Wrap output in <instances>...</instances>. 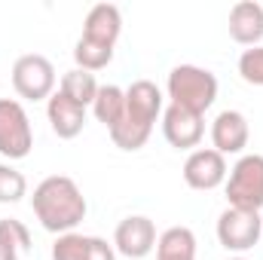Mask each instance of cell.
<instances>
[{"instance_id": "9", "label": "cell", "mask_w": 263, "mask_h": 260, "mask_svg": "<svg viewBox=\"0 0 263 260\" xmlns=\"http://www.w3.org/2000/svg\"><path fill=\"white\" fill-rule=\"evenodd\" d=\"M248 138H251V129H248V120L245 114L239 110H220L211 123V144L220 156H230V153H242L248 147Z\"/></svg>"}, {"instance_id": "21", "label": "cell", "mask_w": 263, "mask_h": 260, "mask_svg": "<svg viewBox=\"0 0 263 260\" xmlns=\"http://www.w3.org/2000/svg\"><path fill=\"white\" fill-rule=\"evenodd\" d=\"M86 251H89V236L65 233L52 245V260H86Z\"/></svg>"}, {"instance_id": "11", "label": "cell", "mask_w": 263, "mask_h": 260, "mask_svg": "<svg viewBox=\"0 0 263 260\" xmlns=\"http://www.w3.org/2000/svg\"><path fill=\"white\" fill-rule=\"evenodd\" d=\"M162 135H165V141H168L172 147H178V150H190V147H196L199 141H202V135H205V123H202L199 114L172 104V107L162 114Z\"/></svg>"}, {"instance_id": "8", "label": "cell", "mask_w": 263, "mask_h": 260, "mask_svg": "<svg viewBox=\"0 0 263 260\" xmlns=\"http://www.w3.org/2000/svg\"><path fill=\"white\" fill-rule=\"evenodd\" d=\"M184 181L193 190H214L227 181V159L214 147L193 150L184 162Z\"/></svg>"}, {"instance_id": "14", "label": "cell", "mask_w": 263, "mask_h": 260, "mask_svg": "<svg viewBox=\"0 0 263 260\" xmlns=\"http://www.w3.org/2000/svg\"><path fill=\"white\" fill-rule=\"evenodd\" d=\"M46 117H49L52 132H55L59 138H65V141L77 138V135L83 132V126H86V107L77 104V101H70L62 92L49 95V101H46Z\"/></svg>"}, {"instance_id": "13", "label": "cell", "mask_w": 263, "mask_h": 260, "mask_svg": "<svg viewBox=\"0 0 263 260\" xmlns=\"http://www.w3.org/2000/svg\"><path fill=\"white\" fill-rule=\"evenodd\" d=\"M230 37L242 46H260L263 40V6L254 0H239L230 9Z\"/></svg>"}, {"instance_id": "17", "label": "cell", "mask_w": 263, "mask_h": 260, "mask_svg": "<svg viewBox=\"0 0 263 260\" xmlns=\"http://www.w3.org/2000/svg\"><path fill=\"white\" fill-rule=\"evenodd\" d=\"M92 110H95V120L104 123L107 129H114L123 114H126V89L120 86H101L95 101H92Z\"/></svg>"}, {"instance_id": "22", "label": "cell", "mask_w": 263, "mask_h": 260, "mask_svg": "<svg viewBox=\"0 0 263 260\" xmlns=\"http://www.w3.org/2000/svg\"><path fill=\"white\" fill-rule=\"evenodd\" d=\"M239 73L248 86H263V46H251L239 55Z\"/></svg>"}, {"instance_id": "4", "label": "cell", "mask_w": 263, "mask_h": 260, "mask_svg": "<svg viewBox=\"0 0 263 260\" xmlns=\"http://www.w3.org/2000/svg\"><path fill=\"white\" fill-rule=\"evenodd\" d=\"M12 89L28 101H43V98L49 101V95L55 89L52 62L46 55H37V52L15 59V65H12Z\"/></svg>"}, {"instance_id": "6", "label": "cell", "mask_w": 263, "mask_h": 260, "mask_svg": "<svg viewBox=\"0 0 263 260\" xmlns=\"http://www.w3.org/2000/svg\"><path fill=\"white\" fill-rule=\"evenodd\" d=\"M263 220L260 211H242V208H227L217 217V242L227 251H251L260 242Z\"/></svg>"}, {"instance_id": "3", "label": "cell", "mask_w": 263, "mask_h": 260, "mask_svg": "<svg viewBox=\"0 0 263 260\" xmlns=\"http://www.w3.org/2000/svg\"><path fill=\"white\" fill-rule=\"evenodd\" d=\"M227 199L230 208L242 211H260L263 208V156L245 153L227 178Z\"/></svg>"}, {"instance_id": "7", "label": "cell", "mask_w": 263, "mask_h": 260, "mask_svg": "<svg viewBox=\"0 0 263 260\" xmlns=\"http://www.w3.org/2000/svg\"><path fill=\"white\" fill-rule=\"evenodd\" d=\"M114 245L120 254H126L132 260L147 257L153 248H156V227L150 217L144 214H132L126 220L117 224V233H114Z\"/></svg>"}, {"instance_id": "15", "label": "cell", "mask_w": 263, "mask_h": 260, "mask_svg": "<svg viewBox=\"0 0 263 260\" xmlns=\"http://www.w3.org/2000/svg\"><path fill=\"white\" fill-rule=\"evenodd\" d=\"M156 260H196V236L190 227H172L156 239Z\"/></svg>"}, {"instance_id": "12", "label": "cell", "mask_w": 263, "mask_h": 260, "mask_svg": "<svg viewBox=\"0 0 263 260\" xmlns=\"http://www.w3.org/2000/svg\"><path fill=\"white\" fill-rule=\"evenodd\" d=\"M120 31H123V12H120V6H114V3H95L86 12L83 40H92V43H101V46L114 49L117 40H120Z\"/></svg>"}, {"instance_id": "24", "label": "cell", "mask_w": 263, "mask_h": 260, "mask_svg": "<svg viewBox=\"0 0 263 260\" xmlns=\"http://www.w3.org/2000/svg\"><path fill=\"white\" fill-rule=\"evenodd\" d=\"M230 260H245V257H230Z\"/></svg>"}, {"instance_id": "1", "label": "cell", "mask_w": 263, "mask_h": 260, "mask_svg": "<svg viewBox=\"0 0 263 260\" xmlns=\"http://www.w3.org/2000/svg\"><path fill=\"white\" fill-rule=\"evenodd\" d=\"M31 205H34V214L43 224V230H49L55 236L73 233V227L86 217V208H89L83 190L67 175H49V178H43L34 187Z\"/></svg>"}, {"instance_id": "16", "label": "cell", "mask_w": 263, "mask_h": 260, "mask_svg": "<svg viewBox=\"0 0 263 260\" xmlns=\"http://www.w3.org/2000/svg\"><path fill=\"white\" fill-rule=\"evenodd\" d=\"M31 254V233L22 220L3 217L0 220V260H28Z\"/></svg>"}, {"instance_id": "10", "label": "cell", "mask_w": 263, "mask_h": 260, "mask_svg": "<svg viewBox=\"0 0 263 260\" xmlns=\"http://www.w3.org/2000/svg\"><path fill=\"white\" fill-rule=\"evenodd\" d=\"M162 114V92L150 80H135L126 89V117L138 126L153 129L156 117Z\"/></svg>"}, {"instance_id": "19", "label": "cell", "mask_w": 263, "mask_h": 260, "mask_svg": "<svg viewBox=\"0 0 263 260\" xmlns=\"http://www.w3.org/2000/svg\"><path fill=\"white\" fill-rule=\"evenodd\" d=\"M73 62L80 70H101V67H107L114 62V49L110 46H101V43H92V40H77V46H73Z\"/></svg>"}, {"instance_id": "23", "label": "cell", "mask_w": 263, "mask_h": 260, "mask_svg": "<svg viewBox=\"0 0 263 260\" xmlns=\"http://www.w3.org/2000/svg\"><path fill=\"white\" fill-rule=\"evenodd\" d=\"M86 260H117L114 248L101 239V236H89V251H86Z\"/></svg>"}, {"instance_id": "2", "label": "cell", "mask_w": 263, "mask_h": 260, "mask_svg": "<svg viewBox=\"0 0 263 260\" xmlns=\"http://www.w3.org/2000/svg\"><path fill=\"white\" fill-rule=\"evenodd\" d=\"M165 89H168V98H172L175 107L193 110V114L202 117L214 104V98H217V77L208 67L178 65V67H172Z\"/></svg>"}, {"instance_id": "18", "label": "cell", "mask_w": 263, "mask_h": 260, "mask_svg": "<svg viewBox=\"0 0 263 260\" xmlns=\"http://www.w3.org/2000/svg\"><path fill=\"white\" fill-rule=\"evenodd\" d=\"M98 80H95V73H89V70H80V67H73V70H67L65 77H62V95H67L70 101H77V104H83V107H89L92 101H95V95H98Z\"/></svg>"}, {"instance_id": "5", "label": "cell", "mask_w": 263, "mask_h": 260, "mask_svg": "<svg viewBox=\"0 0 263 260\" xmlns=\"http://www.w3.org/2000/svg\"><path fill=\"white\" fill-rule=\"evenodd\" d=\"M34 147V132L25 107L12 98H0V156L25 159Z\"/></svg>"}, {"instance_id": "20", "label": "cell", "mask_w": 263, "mask_h": 260, "mask_svg": "<svg viewBox=\"0 0 263 260\" xmlns=\"http://www.w3.org/2000/svg\"><path fill=\"white\" fill-rule=\"evenodd\" d=\"M28 193V181L18 169H12L9 162H0V202H18L22 196Z\"/></svg>"}]
</instances>
